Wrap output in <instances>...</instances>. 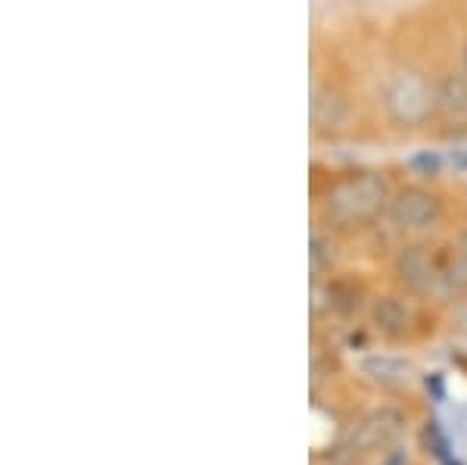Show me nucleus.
Here are the masks:
<instances>
[{"mask_svg":"<svg viewBox=\"0 0 467 465\" xmlns=\"http://www.w3.org/2000/svg\"><path fill=\"white\" fill-rule=\"evenodd\" d=\"M389 204V187L378 172H358L330 185L321 197V216L334 228H352L368 222Z\"/></svg>","mask_w":467,"mask_h":465,"instance_id":"1","label":"nucleus"},{"mask_svg":"<svg viewBox=\"0 0 467 465\" xmlns=\"http://www.w3.org/2000/svg\"><path fill=\"white\" fill-rule=\"evenodd\" d=\"M380 103L396 125L414 129L436 112V85H431L427 75L411 66H396L380 85Z\"/></svg>","mask_w":467,"mask_h":465,"instance_id":"2","label":"nucleus"},{"mask_svg":"<svg viewBox=\"0 0 467 465\" xmlns=\"http://www.w3.org/2000/svg\"><path fill=\"white\" fill-rule=\"evenodd\" d=\"M442 213V204L433 191L427 187H402L393 194L387 204V219L396 225L399 231H424L436 225Z\"/></svg>","mask_w":467,"mask_h":465,"instance_id":"3","label":"nucleus"},{"mask_svg":"<svg viewBox=\"0 0 467 465\" xmlns=\"http://www.w3.org/2000/svg\"><path fill=\"white\" fill-rule=\"evenodd\" d=\"M402 416L393 409H380V412H371L368 418H361L356 425V431H352V449H378V447H387L393 444L399 438V431H402Z\"/></svg>","mask_w":467,"mask_h":465,"instance_id":"4","label":"nucleus"},{"mask_svg":"<svg viewBox=\"0 0 467 465\" xmlns=\"http://www.w3.org/2000/svg\"><path fill=\"white\" fill-rule=\"evenodd\" d=\"M308 116H312L315 132H340L349 122V100L337 88H312L308 100Z\"/></svg>","mask_w":467,"mask_h":465,"instance_id":"5","label":"nucleus"},{"mask_svg":"<svg viewBox=\"0 0 467 465\" xmlns=\"http://www.w3.org/2000/svg\"><path fill=\"white\" fill-rule=\"evenodd\" d=\"M396 275L414 294H427L436 284V266L431 259V250H424V247H405L396 257Z\"/></svg>","mask_w":467,"mask_h":465,"instance_id":"6","label":"nucleus"},{"mask_svg":"<svg viewBox=\"0 0 467 465\" xmlns=\"http://www.w3.org/2000/svg\"><path fill=\"white\" fill-rule=\"evenodd\" d=\"M371 325H374V332H380L383 337H402L411 325V312L402 300L378 297L371 303Z\"/></svg>","mask_w":467,"mask_h":465,"instance_id":"7","label":"nucleus"},{"mask_svg":"<svg viewBox=\"0 0 467 465\" xmlns=\"http://www.w3.org/2000/svg\"><path fill=\"white\" fill-rule=\"evenodd\" d=\"M436 110L449 119H467V75L449 72L436 81Z\"/></svg>","mask_w":467,"mask_h":465,"instance_id":"8","label":"nucleus"},{"mask_svg":"<svg viewBox=\"0 0 467 465\" xmlns=\"http://www.w3.org/2000/svg\"><path fill=\"white\" fill-rule=\"evenodd\" d=\"M361 372L368 375L371 381H378L383 387H399L409 381L411 375V365L399 356H387V354H374V356H365L361 359Z\"/></svg>","mask_w":467,"mask_h":465,"instance_id":"9","label":"nucleus"},{"mask_svg":"<svg viewBox=\"0 0 467 465\" xmlns=\"http://www.w3.org/2000/svg\"><path fill=\"white\" fill-rule=\"evenodd\" d=\"M446 166H449V163H446V156H442L440 150H418V153L409 156V169L414 172V175H420V178L440 175Z\"/></svg>","mask_w":467,"mask_h":465,"instance_id":"10","label":"nucleus"},{"mask_svg":"<svg viewBox=\"0 0 467 465\" xmlns=\"http://www.w3.org/2000/svg\"><path fill=\"white\" fill-rule=\"evenodd\" d=\"M312 269L315 272H327L330 266L337 262V244L330 241V235H321V231H312Z\"/></svg>","mask_w":467,"mask_h":465,"instance_id":"11","label":"nucleus"},{"mask_svg":"<svg viewBox=\"0 0 467 465\" xmlns=\"http://www.w3.org/2000/svg\"><path fill=\"white\" fill-rule=\"evenodd\" d=\"M446 163H449V169H455V172H467V144L451 147L449 153H446Z\"/></svg>","mask_w":467,"mask_h":465,"instance_id":"12","label":"nucleus"},{"mask_svg":"<svg viewBox=\"0 0 467 465\" xmlns=\"http://www.w3.org/2000/svg\"><path fill=\"white\" fill-rule=\"evenodd\" d=\"M462 72L467 75V41H464V50H462Z\"/></svg>","mask_w":467,"mask_h":465,"instance_id":"13","label":"nucleus"}]
</instances>
